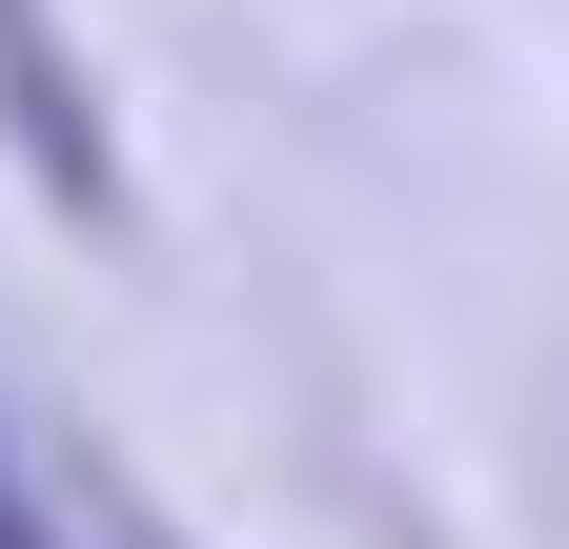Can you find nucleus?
<instances>
[{"label": "nucleus", "mask_w": 569, "mask_h": 549, "mask_svg": "<svg viewBox=\"0 0 569 549\" xmlns=\"http://www.w3.org/2000/svg\"><path fill=\"white\" fill-rule=\"evenodd\" d=\"M0 549H41V509H21V468H0Z\"/></svg>", "instance_id": "2"}, {"label": "nucleus", "mask_w": 569, "mask_h": 549, "mask_svg": "<svg viewBox=\"0 0 569 549\" xmlns=\"http://www.w3.org/2000/svg\"><path fill=\"white\" fill-rule=\"evenodd\" d=\"M0 143L41 163V203H82V224L122 203V163H102V102H82V61H61V21H41V0H0Z\"/></svg>", "instance_id": "1"}]
</instances>
